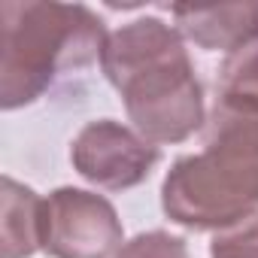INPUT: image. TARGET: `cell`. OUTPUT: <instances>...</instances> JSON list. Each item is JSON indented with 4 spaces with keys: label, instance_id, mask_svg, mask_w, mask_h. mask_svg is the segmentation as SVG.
<instances>
[{
    "label": "cell",
    "instance_id": "1",
    "mask_svg": "<svg viewBox=\"0 0 258 258\" xmlns=\"http://www.w3.org/2000/svg\"><path fill=\"white\" fill-rule=\"evenodd\" d=\"M100 70L118 91L134 131L152 146H173L207 124L204 88L176 28L146 16L106 37Z\"/></svg>",
    "mask_w": 258,
    "mask_h": 258
},
{
    "label": "cell",
    "instance_id": "2",
    "mask_svg": "<svg viewBox=\"0 0 258 258\" xmlns=\"http://www.w3.org/2000/svg\"><path fill=\"white\" fill-rule=\"evenodd\" d=\"M161 210L191 231H225L258 213V112L213 103L204 149L173 161Z\"/></svg>",
    "mask_w": 258,
    "mask_h": 258
},
{
    "label": "cell",
    "instance_id": "3",
    "mask_svg": "<svg viewBox=\"0 0 258 258\" xmlns=\"http://www.w3.org/2000/svg\"><path fill=\"white\" fill-rule=\"evenodd\" d=\"M0 46V106L22 109L46 97L58 82L100 61L106 28L82 4L4 0Z\"/></svg>",
    "mask_w": 258,
    "mask_h": 258
},
{
    "label": "cell",
    "instance_id": "4",
    "mask_svg": "<svg viewBox=\"0 0 258 258\" xmlns=\"http://www.w3.org/2000/svg\"><path fill=\"white\" fill-rule=\"evenodd\" d=\"M121 246V219L103 195L64 185L46 198L43 252L52 258H115Z\"/></svg>",
    "mask_w": 258,
    "mask_h": 258
},
{
    "label": "cell",
    "instance_id": "5",
    "mask_svg": "<svg viewBox=\"0 0 258 258\" xmlns=\"http://www.w3.org/2000/svg\"><path fill=\"white\" fill-rule=\"evenodd\" d=\"M158 158V146L143 140L134 127H124L112 118L88 121L70 143L73 170L106 191H124L140 185L152 173Z\"/></svg>",
    "mask_w": 258,
    "mask_h": 258
},
{
    "label": "cell",
    "instance_id": "6",
    "mask_svg": "<svg viewBox=\"0 0 258 258\" xmlns=\"http://www.w3.org/2000/svg\"><path fill=\"white\" fill-rule=\"evenodd\" d=\"M182 40L204 52H228L258 40V4H219V7H170Z\"/></svg>",
    "mask_w": 258,
    "mask_h": 258
},
{
    "label": "cell",
    "instance_id": "7",
    "mask_svg": "<svg viewBox=\"0 0 258 258\" xmlns=\"http://www.w3.org/2000/svg\"><path fill=\"white\" fill-rule=\"evenodd\" d=\"M43 210L46 198L34 188L4 176L0 188V258H31L43 249Z\"/></svg>",
    "mask_w": 258,
    "mask_h": 258
},
{
    "label": "cell",
    "instance_id": "8",
    "mask_svg": "<svg viewBox=\"0 0 258 258\" xmlns=\"http://www.w3.org/2000/svg\"><path fill=\"white\" fill-rule=\"evenodd\" d=\"M216 103L258 112V40L225 58L216 82Z\"/></svg>",
    "mask_w": 258,
    "mask_h": 258
},
{
    "label": "cell",
    "instance_id": "9",
    "mask_svg": "<svg viewBox=\"0 0 258 258\" xmlns=\"http://www.w3.org/2000/svg\"><path fill=\"white\" fill-rule=\"evenodd\" d=\"M210 258H258V213L219 231L210 243Z\"/></svg>",
    "mask_w": 258,
    "mask_h": 258
},
{
    "label": "cell",
    "instance_id": "10",
    "mask_svg": "<svg viewBox=\"0 0 258 258\" xmlns=\"http://www.w3.org/2000/svg\"><path fill=\"white\" fill-rule=\"evenodd\" d=\"M115 258H191L182 237H173L167 231H146L127 240Z\"/></svg>",
    "mask_w": 258,
    "mask_h": 258
}]
</instances>
